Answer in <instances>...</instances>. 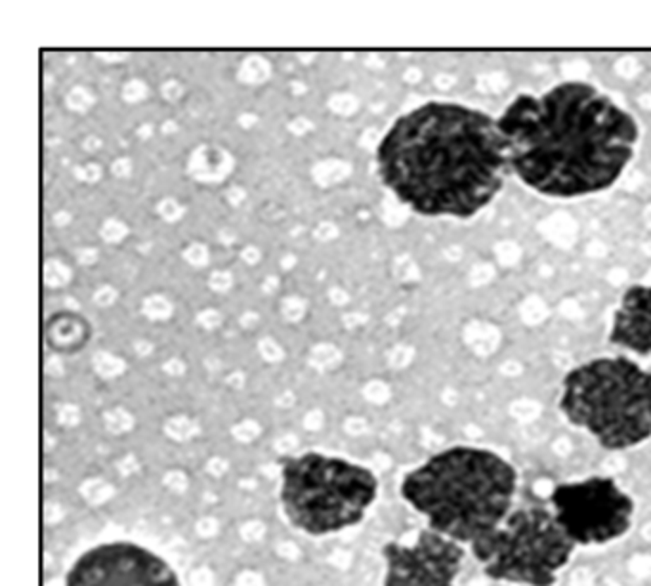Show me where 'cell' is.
<instances>
[{"label":"cell","mask_w":651,"mask_h":586,"mask_svg":"<svg viewBox=\"0 0 651 586\" xmlns=\"http://www.w3.org/2000/svg\"><path fill=\"white\" fill-rule=\"evenodd\" d=\"M497 123L514 174L533 192L558 199L609 189L640 138L631 113L581 80L516 96Z\"/></svg>","instance_id":"obj_1"},{"label":"cell","mask_w":651,"mask_h":586,"mask_svg":"<svg viewBox=\"0 0 651 586\" xmlns=\"http://www.w3.org/2000/svg\"><path fill=\"white\" fill-rule=\"evenodd\" d=\"M380 182L421 216L473 218L510 168L499 123L453 101H426L392 123L376 147Z\"/></svg>","instance_id":"obj_2"},{"label":"cell","mask_w":651,"mask_h":586,"mask_svg":"<svg viewBox=\"0 0 651 586\" xmlns=\"http://www.w3.org/2000/svg\"><path fill=\"white\" fill-rule=\"evenodd\" d=\"M518 472L495 451L454 445L403 475V501L461 544L485 539L512 512Z\"/></svg>","instance_id":"obj_3"},{"label":"cell","mask_w":651,"mask_h":586,"mask_svg":"<svg viewBox=\"0 0 651 586\" xmlns=\"http://www.w3.org/2000/svg\"><path fill=\"white\" fill-rule=\"evenodd\" d=\"M558 407L607 451L651 437V373L628 357H598L564 376Z\"/></svg>","instance_id":"obj_4"},{"label":"cell","mask_w":651,"mask_h":586,"mask_svg":"<svg viewBox=\"0 0 651 586\" xmlns=\"http://www.w3.org/2000/svg\"><path fill=\"white\" fill-rule=\"evenodd\" d=\"M281 504L287 520L321 537L361 523L378 493L376 475L365 466L321 453L283 456Z\"/></svg>","instance_id":"obj_5"},{"label":"cell","mask_w":651,"mask_h":586,"mask_svg":"<svg viewBox=\"0 0 651 586\" xmlns=\"http://www.w3.org/2000/svg\"><path fill=\"white\" fill-rule=\"evenodd\" d=\"M577 544L545 506L512 510L493 533L470 547L487 579L523 586H554Z\"/></svg>","instance_id":"obj_6"},{"label":"cell","mask_w":651,"mask_h":586,"mask_svg":"<svg viewBox=\"0 0 651 586\" xmlns=\"http://www.w3.org/2000/svg\"><path fill=\"white\" fill-rule=\"evenodd\" d=\"M556 520L577 547H604L632 527L636 502L607 475L558 483L550 493Z\"/></svg>","instance_id":"obj_7"},{"label":"cell","mask_w":651,"mask_h":586,"mask_svg":"<svg viewBox=\"0 0 651 586\" xmlns=\"http://www.w3.org/2000/svg\"><path fill=\"white\" fill-rule=\"evenodd\" d=\"M66 586H180V580L161 556L118 540L80 554L67 571Z\"/></svg>","instance_id":"obj_8"},{"label":"cell","mask_w":651,"mask_h":586,"mask_svg":"<svg viewBox=\"0 0 651 586\" xmlns=\"http://www.w3.org/2000/svg\"><path fill=\"white\" fill-rule=\"evenodd\" d=\"M380 554L386 561L384 586H454L466 550L461 542L426 527L413 547L386 542Z\"/></svg>","instance_id":"obj_9"},{"label":"cell","mask_w":651,"mask_h":586,"mask_svg":"<svg viewBox=\"0 0 651 586\" xmlns=\"http://www.w3.org/2000/svg\"><path fill=\"white\" fill-rule=\"evenodd\" d=\"M609 342L651 357V287L632 285L625 290L613 316Z\"/></svg>","instance_id":"obj_10"}]
</instances>
